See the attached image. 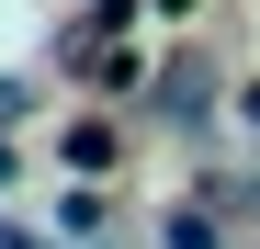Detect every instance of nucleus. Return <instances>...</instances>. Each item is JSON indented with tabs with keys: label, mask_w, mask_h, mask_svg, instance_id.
<instances>
[{
	"label": "nucleus",
	"mask_w": 260,
	"mask_h": 249,
	"mask_svg": "<svg viewBox=\"0 0 260 249\" xmlns=\"http://www.w3.org/2000/svg\"><path fill=\"white\" fill-rule=\"evenodd\" d=\"M238 113H249V124H260V79H249V91H238Z\"/></svg>",
	"instance_id": "7ed1b4c3"
},
{
	"label": "nucleus",
	"mask_w": 260,
	"mask_h": 249,
	"mask_svg": "<svg viewBox=\"0 0 260 249\" xmlns=\"http://www.w3.org/2000/svg\"><path fill=\"white\" fill-rule=\"evenodd\" d=\"M57 159H68L79 181H102V170H124V136H113V124L91 113V124H68V136H57Z\"/></svg>",
	"instance_id": "f257e3e1"
},
{
	"label": "nucleus",
	"mask_w": 260,
	"mask_h": 249,
	"mask_svg": "<svg viewBox=\"0 0 260 249\" xmlns=\"http://www.w3.org/2000/svg\"><path fill=\"white\" fill-rule=\"evenodd\" d=\"M170 249H226V227H204V204H181L170 215Z\"/></svg>",
	"instance_id": "f03ea898"
}]
</instances>
